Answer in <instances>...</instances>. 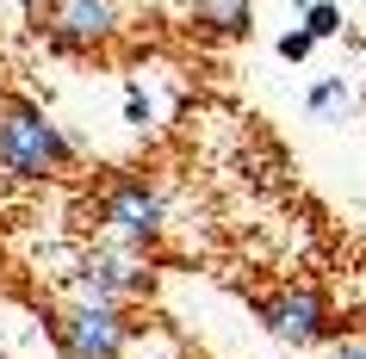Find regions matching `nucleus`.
<instances>
[{
	"mask_svg": "<svg viewBox=\"0 0 366 359\" xmlns=\"http://www.w3.org/2000/svg\"><path fill=\"white\" fill-rule=\"evenodd\" d=\"M38 31L56 50H99L118 38V0H44Z\"/></svg>",
	"mask_w": 366,
	"mask_h": 359,
	"instance_id": "39448f33",
	"label": "nucleus"
},
{
	"mask_svg": "<svg viewBox=\"0 0 366 359\" xmlns=\"http://www.w3.org/2000/svg\"><path fill=\"white\" fill-rule=\"evenodd\" d=\"M305 31L310 38H335L342 31V6L335 0H305Z\"/></svg>",
	"mask_w": 366,
	"mask_h": 359,
	"instance_id": "6e6552de",
	"label": "nucleus"
},
{
	"mask_svg": "<svg viewBox=\"0 0 366 359\" xmlns=\"http://www.w3.org/2000/svg\"><path fill=\"white\" fill-rule=\"evenodd\" d=\"M187 19L212 38H249L254 31V0H187Z\"/></svg>",
	"mask_w": 366,
	"mask_h": 359,
	"instance_id": "0eeeda50",
	"label": "nucleus"
},
{
	"mask_svg": "<svg viewBox=\"0 0 366 359\" xmlns=\"http://www.w3.org/2000/svg\"><path fill=\"white\" fill-rule=\"evenodd\" d=\"M124 118H131V124H149V99L137 93V87L124 93Z\"/></svg>",
	"mask_w": 366,
	"mask_h": 359,
	"instance_id": "9b49d317",
	"label": "nucleus"
},
{
	"mask_svg": "<svg viewBox=\"0 0 366 359\" xmlns=\"http://www.w3.org/2000/svg\"><path fill=\"white\" fill-rule=\"evenodd\" d=\"M143 291H149V261H143V248L106 242V248H94V254L81 261V298L124 303V298H143Z\"/></svg>",
	"mask_w": 366,
	"mask_h": 359,
	"instance_id": "423d86ee",
	"label": "nucleus"
},
{
	"mask_svg": "<svg viewBox=\"0 0 366 359\" xmlns=\"http://www.w3.org/2000/svg\"><path fill=\"white\" fill-rule=\"evenodd\" d=\"M310 44H317L310 31H286V38H280V56H286V62H305V56H310Z\"/></svg>",
	"mask_w": 366,
	"mask_h": 359,
	"instance_id": "9d476101",
	"label": "nucleus"
},
{
	"mask_svg": "<svg viewBox=\"0 0 366 359\" xmlns=\"http://www.w3.org/2000/svg\"><path fill=\"white\" fill-rule=\"evenodd\" d=\"M99 223H106L112 242L155 248V242H162V229H168V205H162V192H155L149 180L124 173V180H112V186L99 192Z\"/></svg>",
	"mask_w": 366,
	"mask_h": 359,
	"instance_id": "7ed1b4c3",
	"label": "nucleus"
},
{
	"mask_svg": "<svg viewBox=\"0 0 366 359\" xmlns=\"http://www.w3.org/2000/svg\"><path fill=\"white\" fill-rule=\"evenodd\" d=\"M254 310L267 322V335L292 340V347H317V340L335 335V303H329V291H317V285H286V291L261 298Z\"/></svg>",
	"mask_w": 366,
	"mask_h": 359,
	"instance_id": "20e7f679",
	"label": "nucleus"
},
{
	"mask_svg": "<svg viewBox=\"0 0 366 359\" xmlns=\"http://www.w3.org/2000/svg\"><path fill=\"white\" fill-rule=\"evenodd\" d=\"M335 359H366V347H360V335H354V340H342V353H335Z\"/></svg>",
	"mask_w": 366,
	"mask_h": 359,
	"instance_id": "f8f14e48",
	"label": "nucleus"
},
{
	"mask_svg": "<svg viewBox=\"0 0 366 359\" xmlns=\"http://www.w3.org/2000/svg\"><path fill=\"white\" fill-rule=\"evenodd\" d=\"M50 340H56L62 359H124L131 347V322L118 303H94V298H75L50 310Z\"/></svg>",
	"mask_w": 366,
	"mask_h": 359,
	"instance_id": "f257e3e1",
	"label": "nucleus"
},
{
	"mask_svg": "<svg viewBox=\"0 0 366 359\" xmlns=\"http://www.w3.org/2000/svg\"><path fill=\"white\" fill-rule=\"evenodd\" d=\"M69 155H75L69 136H62L44 112H31V106L0 112V173H13V180H44V173H56Z\"/></svg>",
	"mask_w": 366,
	"mask_h": 359,
	"instance_id": "f03ea898",
	"label": "nucleus"
},
{
	"mask_svg": "<svg viewBox=\"0 0 366 359\" xmlns=\"http://www.w3.org/2000/svg\"><path fill=\"white\" fill-rule=\"evenodd\" d=\"M329 106H347V81L342 75H329L310 87V112H329Z\"/></svg>",
	"mask_w": 366,
	"mask_h": 359,
	"instance_id": "1a4fd4ad",
	"label": "nucleus"
}]
</instances>
